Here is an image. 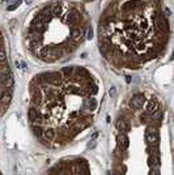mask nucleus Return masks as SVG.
I'll use <instances>...</instances> for the list:
<instances>
[{
	"instance_id": "ddd939ff",
	"label": "nucleus",
	"mask_w": 174,
	"mask_h": 175,
	"mask_svg": "<svg viewBox=\"0 0 174 175\" xmlns=\"http://www.w3.org/2000/svg\"><path fill=\"white\" fill-rule=\"evenodd\" d=\"M0 175H1V174H0Z\"/></svg>"
},
{
	"instance_id": "f03ea898",
	"label": "nucleus",
	"mask_w": 174,
	"mask_h": 175,
	"mask_svg": "<svg viewBox=\"0 0 174 175\" xmlns=\"http://www.w3.org/2000/svg\"><path fill=\"white\" fill-rule=\"evenodd\" d=\"M32 103L28 119L32 127L55 128L76 133L92 123L98 107V84L82 67H64L37 75L30 84Z\"/></svg>"
},
{
	"instance_id": "423d86ee",
	"label": "nucleus",
	"mask_w": 174,
	"mask_h": 175,
	"mask_svg": "<svg viewBox=\"0 0 174 175\" xmlns=\"http://www.w3.org/2000/svg\"><path fill=\"white\" fill-rule=\"evenodd\" d=\"M56 131L53 129V128H43L42 129V133H41V137L46 141H53L56 138Z\"/></svg>"
},
{
	"instance_id": "7ed1b4c3",
	"label": "nucleus",
	"mask_w": 174,
	"mask_h": 175,
	"mask_svg": "<svg viewBox=\"0 0 174 175\" xmlns=\"http://www.w3.org/2000/svg\"><path fill=\"white\" fill-rule=\"evenodd\" d=\"M92 37L90 17L84 4L51 0L32 13L25 24L24 41L37 59L54 63L66 59Z\"/></svg>"
},
{
	"instance_id": "9b49d317",
	"label": "nucleus",
	"mask_w": 174,
	"mask_h": 175,
	"mask_svg": "<svg viewBox=\"0 0 174 175\" xmlns=\"http://www.w3.org/2000/svg\"><path fill=\"white\" fill-rule=\"evenodd\" d=\"M150 175H160V171H158V169H155V167H153V170L150 171Z\"/></svg>"
},
{
	"instance_id": "f257e3e1",
	"label": "nucleus",
	"mask_w": 174,
	"mask_h": 175,
	"mask_svg": "<svg viewBox=\"0 0 174 175\" xmlns=\"http://www.w3.org/2000/svg\"><path fill=\"white\" fill-rule=\"evenodd\" d=\"M98 48L118 67H140L165 52L170 38L164 0H110L97 26Z\"/></svg>"
},
{
	"instance_id": "1a4fd4ad",
	"label": "nucleus",
	"mask_w": 174,
	"mask_h": 175,
	"mask_svg": "<svg viewBox=\"0 0 174 175\" xmlns=\"http://www.w3.org/2000/svg\"><path fill=\"white\" fill-rule=\"evenodd\" d=\"M148 165H149L150 167H158L160 166V161H158L157 157H149L148 158Z\"/></svg>"
},
{
	"instance_id": "39448f33",
	"label": "nucleus",
	"mask_w": 174,
	"mask_h": 175,
	"mask_svg": "<svg viewBox=\"0 0 174 175\" xmlns=\"http://www.w3.org/2000/svg\"><path fill=\"white\" fill-rule=\"evenodd\" d=\"M145 138H147L148 144H155L157 141V132H156V128L152 125H148L147 129H145Z\"/></svg>"
},
{
	"instance_id": "f8f14e48",
	"label": "nucleus",
	"mask_w": 174,
	"mask_h": 175,
	"mask_svg": "<svg viewBox=\"0 0 174 175\" xmlns=\"http://www.w3.org/2000/svg\"><path fill=\"white\" fill-rule=\"evenodd\" d=\"M94 146H96V142H94V141H93V142H89V144H88V148H89V149H93Z\"/></svg>"
},
{
	"instance_id": "0eeeda50",
	"label": "nucleus",
	"mask_w": 174,
	"mask_h": 175,
	"mask_svg": "<svg viewBox=\"0 0 174 175\" xmlns=\"http://www.w3.org/2000/svg\"><path fill=\"white\" fill-rule=\"evenodd\" d=\"M116 140H118V145L122 149H127L130 145V138L127 136L126 132H119V135L116 136Z\"/></svg>"
},
{
	"instance_id": "9d476101",
	"label": "nucleus",
	"mask_w": 174,
	"mask_h": 175,
	"mask_svg": "<svg viewBox=\"0 0 174 175\" xmlns=\"http://www.w3.org/2000/svg\"><path fill=\"white\" fill-rule=\"evenodd\" d=\"M109 93H110V95H111V97H115V94H116L115 88H114V86H111V88H110V91H109Z\"/></svg>"
},
{
	"instance_id": "20e7f679",
	"label": "nucleus",
	"mask_w": 174,
	"mask_h": 175,
	"mask_svg": "<svg viewBox=\"0 0 174 175\" xmlns=\"http://www.w3.org/2000/svg\"><path fill=\"white\" fill-rule=\"evenodd\" d=\"M145 102H147V98H145L144 94L136 93L132 95L131 101H130V106H131V109H134V110H140L144 107Z\"/></svg>"
},
{
	"instance_id": "6e6552de",
	"label": "nucleus",
	"mask_w": 174,
	"mask_h": 175,
	"mask_svg": "<svg viewBox=\"0 0 174 175\" xmlns=\"http://www.w3.org/2000/svg\"><path fill=\"white\" fill-rule=\"evenodd\" d=\"M115 127H116V129L119 131V132H128L130 131V125H128V123L126 122V120L123 119V118H119V119H116V122H115Z\"/></svg>"
}]
</instances>
